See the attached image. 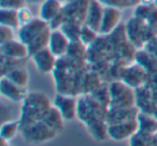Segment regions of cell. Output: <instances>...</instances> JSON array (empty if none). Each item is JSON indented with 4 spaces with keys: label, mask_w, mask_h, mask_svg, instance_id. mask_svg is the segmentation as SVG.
<instances>
[{
    "label": "cell",
    "mask_w": 157,
    "mask_h": 146,
    "mask_svg": "<svg viewBox=\"0 0 157 146\" xmlns=\"http://www.w3.org/2000/svg\"><path fill=\"white\" fill-rule=\"evenodd\" d=\"M18 132H21V120H8L3 122L0 129V139L6 141H11L16 137Z\"/></svg>",
    "instance_id": "18"
},
{
    "label": "cell",
    "mask_w": 157,
    "mask_h": 146,
    "mask_svg": "<svg viewBox=\"0 0 157 146\" xmlns=\"http://www.w3.org/2000/svg\"><path fill=\"white\" fill-rule=\"evenodd\" d=\"M109 110L133 107L135 95L131 87L126 83L114 82L109 88Z\"/></svg>",
    "instance_id": "2"
},
{
    "label": "cell",
    "mask_w": 157,
    "mask_h": 146,
    "mask_svg": "<svg viewBox=\"0 0 157 146\" xmlns=\"http://www.w3.org/2000/svg\"><path fill=\"white\" fill-rule=\"evenodd\" d=\"M21 134L28 144H43L55 139L58 133L48 126L43 120H39L31 125L21 128Z\"/></svg>",
    "instance_id": "3"
},
{
    "label": "cell",
    "mask_w": 157,
    "mask_h": 146,
    "mask_svg": "<svg viewBox=\"0 0 157 146\" xmlns=\"http://www.w3.org/2000/svg\"><path fill=\"white\" fill-rule=\"evenodd\" d=\"M59 1H60V2H61V3H63V6H65V5H66V3H68V2H69L70 0H59Z\"/></svg>",
    "instance_id": "28"
},
{
    "label": "cell",
    "mask_w": 157,
    "mask_h": 146,
    "mask_svg": "<svg viewBox=\"0 0 157 146\" xmlns=\"http://www.w3.org/2000/svg\"><path fill=\"white\" fill-rule=\"evenodd\" d=\"M155 0H140L139 5H143V6H154Z\"/></svg>",
    "instance_id": "25"
},
{
    "label": "cell",
    "mask_w": 157,
    "mask_h": 146,
    "mask_svg": "<svg viewBox=\"0 0 157 146\" xmlns=\"http://www.w3.org/2000/svg\"><path fill=\"white\" fill-rule=\"evenodd\" d=\"M156 142L155 135L141 132L138 130L129 139V146H153Z\"/></svg>",
    "instance_id": "19"
},
{
    "label": "cell",
    "mask_w": 157,
    "mask_h": 146,
    "mask_svg": "<svg viewBox=\"0 0 157 146\" xmlns=\"http://www.w3.org/2000/svg\"><path fill=\"white\" fill-rule=\"evenodd\" d=\"M26 5H41L44 0H25Z\"/></svg>",
    "instance_id": "26"
},
{
    "label": "cell",
    "mask_w": 157,
    "mask_h": 146,
    "mask_svg": "<svg viewBox=\"0 0 157 146\" xmlns=\"http://www.w3.org/2000/svg\"><path fill=\"white\" fill-rule=\"evenodd\" d=\"M33 18H35V16H33V12L30 11V9L28 7L24 6L21 9H18V20H20L21 26L30 23Z\"/></svg>",
    "instance_id": "22"
},
{
    "label": "cell",
    "mask_w": 157,
    "mask_h": 146,
    "mask_svg": "<svg viewBox=\"0 0 157 146\" xmlns=\"http://www.w3.org/2000/svg\"><path fill=\"white\" fill-rule=\"evenodd\" d=\"M1 56L14 60H24L27 57H30L27 45L20 39H13L11 41L0 43Z\"/></svg>",
    "instance_id": "7"
},
{
    "label": "cell",
    "mask_w": 157,
    "mask_h": 146,
    "mask_svg": "<svg viewBox=\"0 0 157 146\" xmlns=\"http://www.w3.org/2000/svg\"><path fill=\"white\" fill-rule=\"evenodd\" d=\"M152 114H153V116H154V117L157 119V107L154 110V111H153V113H152Z\"/></svg>",
    "instance_id": "27"
},
{
    "label": "cell",
    "mask_w": 157,
    "mask_h": 146,
    "mask_svg": "<svg viewBox=\"0 0 157 146\" xmlns=\"http://www.w3.org/2000/svg\"><path fill=\"white\" fill-rule=\"evenodd\" d=\"M122 20V10L113 7H105L103 9L102 21H101L99 35H110L120 24Z\"/></svg>",
    "instance_id": "10"
},
{
    "label": "cell",
    "mask_w": 157,
    "mask_h": 146,
    "mask_svg": "<svg viewBox=\"0 0 157 146\" xmlns=\"http://www.w3.org/2000/svg\"><path fill=\"white\" fill-rule=\"evenodd\" d=\"M0 92H1V96L12 102H23L28 94L26 88L16 85L3 75L0 80Z\"/></svg>",
    "instance_id": "11"
},
{
    "label": "cell",
    "mask_w": 157,
    "mask_h": 146,
    "mask_svg": "<svg viewBox=\"0 0 157 146\" xmlns=\"http://www.w3.org/2000/svg\"><path fill=\"white\" fill-rule=\"evenodd\" d=\"M137 120L139 125V131L151 135H155L157 133V119L153 116V114L151 115L143 112H139Z\"/></svg>",
    "instance_id": "15"
},
{
    "label": "cell",
    "mask_w": 157,
    "mask_h": 146,
    "mask_svg": "<svg viewBox=\"0 0 157 146\" xmlns=\"http://www.w3.org/2000/svg\"><path fill=\"white\" fill-rule=\"evenodd\" d=\"M50 30H52L50 27V24L46 23L45 21L41 20L38 16V17L33 18L30 23H28L26 25H23V26H21L18 28L17 39H20L26 45H28L35 39L40 37L42 33Z\"/></svg>",
    "instance_id": "4"
},
{
    "label": "cell",
    "mask_w": 157,
    "mask_h": 146,
    "mask_svg": "<svg viewBox=\"0 0 157 146\" xmlns=\"http://www.w3.org/2000/svg\"><path fill=\"white\" fill-rule=\"evenodd\" d=\"M0 39H1V43H5V42L16 39L15 29L1 25V26H0Z\"/></svg>",
    "instance_id": "23"
},
{
    "label": "cell",
    "mask_w": 157,
    "mask_h": 146,
    "mask_svg": "<svg viewBox=\"0 0 157 146\" xmlns=\"http://www.w3.org/2000/svg\"><path fill=\"white\" fill-rule=\"evenodd\" d=\"M146 22L148 23V25H152V26H157V7H153L151 10V13L148 15Z\"/></svg>",
    "instance_id": "24"
},
{
    "label": "cell",
    "mask_w": 157,
    "mask_h": 146,
    "mask_svg": "<svg viewBox=\"0 0 157 146\" xmlns=\"http://www.w3.org/2000/svg\"><path fill=\"white\" fill-rule=\"evenodd\" d=\"M3 77H7L10 81H12L13 83H15L16 85L21 86L23 88H26L28 86L29 83V74L25 68L23 67H17L13 68V69L9 70V71L3 74Z\"/></svg>",
    "instance_id": "16"
},
{
    "label": "cell",
    "mask_w": 157,
    "mask_h": 146,
    "mask_svg": "<svg viewBox=\"0 0 157 146\" xmlns=\"http://www.w3.org/2000/svg\"><path fill=\"white\" fill-rule=\"evenodd\" d=\"M99 33L97 32V31H95L94 29L90 28L88 26H86L85 24L82 25L81 27V31H80V41L82 42V43L84 44V45H90V44H92L93 42H95V40H96L97 36H98Z\"/></svg>",
    "instance_id": "20"
},
{
    "label": "cell",
    "mask_w": 157,
    "mask_h": 146,
    "mask_svg": "<svg viewBox=\"0 0 157 146\" xmlns=\"http://www.w3.org/2000/svg\"><path fill=\"white\" fill-rule=\"evenodd\" d=\"M70 44H71V40L61 29H55L51 31L48 47L57 58L67 55Z\"/></svg>",
    "instance_id": "9"
},
{
    "label": "cell",
    "mask_w": 157,
    "mask_h": 146,
    "mask_svg": "<svg viewBox=\"0 0 157 146\" xmlns=\"http://www.w3.org/2000/svg\"><path fill=\"white\" fill-rule=\"evenodd\" d=\"M153 146H157V141L155 142V144H154V145H153Z\"/></svg>",
    "instance_id": "31"
},
{
    "label": "cell",
    "mask_w": 157,
    "mask_h": 146,
    "mask_svg": "<svg viewBox=\"0 0 157 146\" xmlns=\"http://www.w3.org/2000/svg\"><path fill=\"white\" fill-rule=\"evenodd\" d=\"M132 1V6H135V5H139V2H140V0H131Z\"/></svg>",
    "instance_id": "29"
},
{
    "label": "cell",
    "mask_w": 157,
    "mask_h": 146,
    "mask_svg": "<svg viewBox=\"0 0 157 146\" xmlns=\"http://www.w3.org/2000/svg\"><path fill=\"white\" fill-rule=\"evenodd\" d=\"M53 105L58 110L66 122H71L78 118V100L67 94H57Z\"/></svg>",
    "instance_id": "5"
},
{
    "label": "cell",
    "mask_w": 157,
    "mask_h": 146,
    "mask_svg": "<svg viewBox=\"0 0 157 146\" xmlns=\"http://www.w3.org/2000/svg\"><path fill=\"white\" fill-rule=\"evenodd\" d=\"M98 1L105 7H113L121 10L127 9L132 6L131 0H98Z\"/></svg>",
    "instance_id": "21"
},
{
    "label": "cell",
    "mask_w": 157,
    "mask_h": 146,
    "mask_svg": "<svg viewBox=\"0 0 157 146\" xmlns=\"http://www.w3.org/2000/svg\"><path fill=\"white\" fill-rule=\"evenodd\" d=\"M138 130H139V125L137 118H135L126 122L108 125V137L116 142L124 141L130 139Z\"/></svg>",
    "instance_id": "6"
},
{
    "label": "cell",
    "mask_w": 157,
    "mask_h": 146,
    "mask_svg": "<svg viewBox=\"0 0 157 146\" xmlns=\"http://www.w3.org/2000/svg\"><path fill=\"white\" fill-rule=\"evenodd\" d=\"M103 9H105V6L101 5L98 0H90L87 8V12H86L85 21H84V24L86 26L94 29L98 33L101 21H102Z\"/></svg>",
    "instance_id": "12"
},
{
    "label": "cell",
    "mask_w": 157,
    "mask_h": 146,
    "mask_svg": "<svg viewBox=\"0 0 157 146\" xmlns=\"http://www.w3.org/2000/svg\"><path fill=\"white\" fill-rule=\"evenodd\" d=\"M63 11V5L59 0H44L39 7V17L50 24Z\"/></svg>",
    "instance_id": "13"
},
{
    "label": "cell",
    "mask_w": 157,
    "mask_h": 146,
    "mask_svg": "<svg viewBox=\"0 0 157 146\" xmlns=\"http://www.w3.org/2000/svg\"><path fill=\"white\" fill-rule=\"evenodd\" d=\"M155 7H157V0H155V3H154Z\"/></svg>",
    "instance_id": "30"
},
{
    "label": "cell",
    "mask_w": 157,
    "mask_h": 146,
    "mask_svg": "<svg viewBox=\"0 0 157 146\" xmlns=\"http://www.w3.org/2000/svg\"><path fill=\"white\" fill-rule=\"evenodd\" d=\"M52 107V102L45 94L40 92H28L22 104L21 128L42 120Z\"/></svg>",
    "instance_id": "1"
},
{
    "label": "cell",
    "mask_w": 157,
    "mask_h": 146,
    "mask_svg": "<svg viewBox=\"0 0 157 146\" xmlns=\"http://www.w3.org/2000/svg\"><path fill=\"white\" fill-rule=\"evenodd\" d=\"M0 23L3 26L11 27L15 30L18 29L21 27L20 20H18V10L1 8V10H0Z\"/></svg>",
    "instance_id": "17"
},
{
    "label": "cell",
    "mask_w": 157,
    "mask_h": 146,
    "mask_svg": "<svg viewBox=\"0 0 157 146\" xmlns=\"http://www.w3.org/2000/svg\"><path fill=\"white\" fill-rule=\"evenodd\" d=\"M42 120H43L50 128H52L54 131H56L57 133H59L63 129L65 122H66V120L63 119L61 113L54 107V105L48 110V113L44 115Z\"/></svg>",
    "instance_id": "14"
},
{
    "label": "cell",
    "mask_w": 157,
    "mask_h": 146,
    "mask_svg": "<svg viewBox=\"0 0 157 146\" xmlns=\"http://www.w3.org/2000/svg\"><path fill=\"white\" fill-rule=\"evenodd\" d=\"M30 57L39 72L48 74L55 71V68L57 66V57L51 52L48 47L38 51Z\"/></svg>",
    "instance_id": "8"
}]
</instances>
